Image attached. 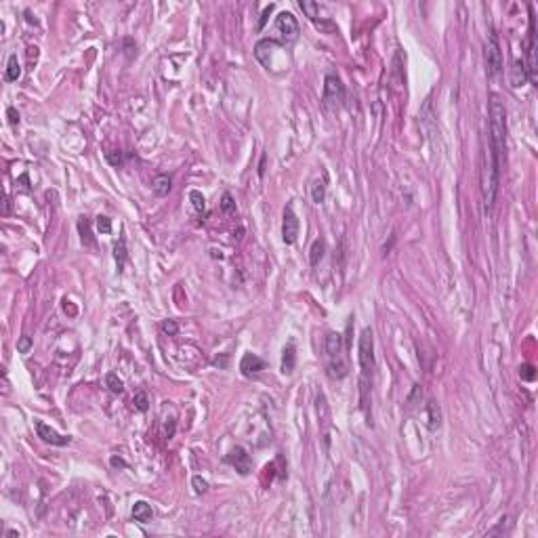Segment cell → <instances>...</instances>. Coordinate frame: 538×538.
<instances>
[{"label":"cell","mask_w":538,"mask_h":538,"mask_svg":"<svg viewBox=\"0 0 538 538\" xmlns=\"http://www.w3.org/2000/svg\"><path fill=\"white\" fill-rule=\"evenodd\" d=\"M488 114H490V151L494 162L501 168L507 151V111L499 95L490 97Z\"/></svg>","instance_id":"6da1fadb"},{"label":"cell","mask_w":538,"mask_h":538,"mask_svg":"<svg viewBox=\"0 0 538 538\" xmlns=\"http://www.w3.org/2000/svg\"><path fill=\"white\" fill-rule=\"evenodd\" d=\"M358 360L362 368V406H368V387H370V374L374 370V337L370 328H364L360 334L358 345Z\"/></svg>","instance_id":"7a4b0ae2"},{"label":"cell","mask_w":538,"mask_h":538,"mask_svg":"<svg viewBox=\"0 0 538 538\" xmlns=\"http://www.w3.org/2000/svg\"><path fill=\"white\" fill-rule=\"evenodd\" d=\"M326 360H328V374L332 379H343L349 372V364L345 358V347H343V334L330 332L326 337Z\"/></svg>","instance_id":"3957f363"},{"label":"cell","mask_w":538,"mask_h":538,"mask_svg":"<svg viewBox=\"0 0 538 538\" xmlns=\"http://www.w3.org/2000/svg\"><path fill=\"white\" fill-rule=\"evenodd\" d=\"M499 164L492 158V151L484 154V168H482V189H484V208L492 210L496 191H499Z\"/></svg>","instance_id":"277c9868"},{"label":"cell","mask_w":538,"mask_h":538,"mask_svg":"<svg viewBox=\"0 0 538 538\" xmlns=\"http://www.w3.org/2000/svg\"><path fill=\"white\" fill-rule=\"evenodd\" d=\"M322 101H324V107H326L328 111H339L343 107L345 86H343L339 76L328 74L326 78H324V95H322Z\"/></svg>","instance_id":"5b68a950"},{"label":"cell","mask_w":538,"mask_h":538,"mask_svg":"<svg viewBox=\"0 0 538 538\" xmlns=\"http://www.w3.org/2000/svg\"><path fill=\"white\" fill-rule=\"evenodd\" d=\"M276 29L282 38V44H292L299 38V23L294 19V15L288 11H284L276 17Z\"/></svg>","instance_id":"8992f818"},{"label":"cell","mask_w":538,"mask_h":538,"mask_svg":"<svg viewBox=\"0 0 538 538\" xmlns=\"http://www.w3.org/2000/svg\"><path fill=\"white\" fill-rule=\"evenodd\" d=\"M528 8H530V32H528V42H526V55H528L526 69H528V80L536 82V21H534L532 6Z\"/></svg>","instance_id":"52a82bcc"},{"label":"cell","mask_w":538,"mask_h":538,"mask_svg":"<svg viewBox=\"0 0 538 538\" xmlns=\"http://www.w3.org/2000/svg\"><path fill=\"white\" fill-rule=\"evenodd\" d=\"M486 63H488V74L496 76L503 69V53H501V44L499 38L492 32L488 42H486Z\"/></svg>","instance_id":"ba28073f"},{"label":"cell","mask_w":538,"mask_h":538,"mask_svg":"<svg viewBox=\"0 0 538 538\" xmlns=\"http://www.w3.org/2000/svg\"><path fill=\"white\" fill-rule=\"evenodd\" d=\"M297 238H299V217L294 215L292 204H288L282 215V240L286 244H294Z\"/></svg>","instance_id":"9c48e42d"},{"label":"cell","mask_w":538,"mask_h":538,"mask_svg":"<svg viewBox=\"0 0 538 538\" xmlns=\"http://www.w3.org/2000/svg\"><path fill=\"white\" fill-rule=\"evenodd\" d=\"M227 463L236 467V471L242 473V475H248L250 469H252V463H250V456L248 452L242 448V446H236L229 454H227Z\"/></svg>","instance_id":"30bf717a"},{"label":"cell","mask_w":538,"mask_h":538,"mask_svg":"<svg viewBox=\"0 0 538 538\" xmlns=\"http://www.w3.org/2000/svg\"><path fill=\"white\" fill-rule=\"evenodd\" d=\"M36 433H38L40 440L50 444V446H65V444H69V435H59L55 429H50L48 425L42 423V421L36 423Z\"/></svg>","instance_id":"8fae6325"},{"label":"cell","mask_w":538,"mask_h":538,"mask_svg":"<svg viewBox=\"0 0 538 538\" xmlns=\"http://www.w3.org/2000/svg\"><path fill=\"white\" fill-rule=\"evenodd\" d=\"M240 370H242L244 377H257L259 372L265 370V362L255 353H246L244 358H242V362H240Z\"/></svg>","instance_id":"7c38bea8"},{"label":"cell","mask_w":538,"mask_h":538,"mask_svg":"<svg viewBox=\"0 0 538 538\" xmlns=\"http://www.w3.org/2000/svg\"><path fill=\"white\" fill-rule=\"evenodd\" d=\"M278 44H280V42H278V40H273V38H263V40H259L257 46H255V57H257L265 67H269L271 48H276Z\"/></svg>","instance_id":"4fadbf2b"},{"label":"cell","mask_w":538,"mask_h":538,"mask_svg":"<svg viewBox=\"0 0 538 538\" xmlns=\"http://www.w3.org/2000/svg\"><path fill=\"white\" fill-rule=\"evenodd\" d=\"M528 80V69H526V61L524 59H515L513 69H511V86H524Z\"/></svg>","instance_id":"5bb4252c"},{"label":"cell","mask_w":538,"mask_h":538,"mask_svg":"<svg viewBox=\"0 0 538 538\" xmlns=\"http://www.w3.org/2000/svg\"><path fill=\"white\" fill-rule=\"evenodd\" d=\"M151 517H154V511H151V507L145 503V501H137L133 505V520L139 522V524H149L151 522Z\"/></svg>","instance_id":"9a60e30c"},{"label":"cell","mask_w":538,"mask_h":538,"mask_svg":"<svg viewBox=\"0 0 538 538\" xmlns=\"http://www.w3.org/2000/svg\"><path fill=\"white\" fill-rule=\"evenodd\" d=\"M294 362H297V353H294V345L288 343L284 347V355H282V372L290 374L294 370Z\"/></svg>","instance_id":"2e32d148"},{"label":"cell","mask_w":538,"mask_h":538,"mask_svg":"<svg viewBox=\"0 0 538 538\" xmlns=\"http://www.w3.org/2000/svg\"><path fill=\"white\" fill-rule=\"evenodd\" d=\"M19 76H21V65L17 61V55H8V61H6V80L8 82H17Z\"/></svg>","instance_id":"e0dca14e"},{"label":"cell","mask_w":538,"mask_h":538,"mask_svg":"<svg viewBox=\"0 0 538 538\" xmlns=\"http://www.w3.org/2000/svg\"><path fill=\"white\" fill-rule=\"evenodd\" d=\"M324 250H326V244H324L322 240H316L311 244V250H309V263L313 267L318 265V263L322 261V257H324Z\"/></svg>","instance_id":"ac0fdd59"},{"label":"cell","mask_w":538,"mask_h":538,"mask_svg":"<svg viewBox=\"0 0 538 538\" xmlns=\"http://www.w3.org/2000/svg\"><path fill=\"white\" fill-rule=\"evenodd\" d=\"M154 191H156V196H166L170 191V177L168 175H158L154 179Z\"/></svg>","instance_id":"d6986e66"},{"label":"cell","mask_w":538,"mask_h":538,"mask_svg":"<svg viewBox=\"0 0 538 538\" xmlns=\"http://www.w3.org/2000/svg\"><path fill=\"white\" fill-rule=\"evenodd\" d=\"M299 4H301V8H303V13H305V15H307V17L311 19V21L316 23V21H318V13H320V6H318L316 2H311V0H301Z\"/></svg>","instance_id":"ffe728a7"},{"label":"cell","mask_w":538,"mask_h":538,"mask_svg":"<svg viewBox=\"0 0 538 538\" xmlns=\"http://www.w3.org/2000/svg\"><path fill=\"white\" fill-rule=\"evenodd\" d=\"M324 198H326V185H324V181H316L311 187V200L316 204H322Z\"/></svg>","instance_id":"44dd1931"},{"label":"cell","mask_w":538,"mask_h":538,"mask_svg":"<svg viewBox=\"0 0 538 538\" xmlns=\"http://www.w3.org/2000/svg\"><path fill=\"white\" fill-rule=\"evenodd\" d=\"M114 255H116V261H118V269H122L124 267V261H126V240L124 238L118 240V244L114 248Z\"/></svg>","instance_id":"7402d4cb"},{"label":"cell","mask_w":538,"mask_h":538,"mask_svg":"<svg viewBox=\"0 0 538 538\" xmlns=\"http://www.w3.org/2000/svg\"><path fill=\"white\" fill-rule=\"evenodd\" d=\"M189 200H191V204H194L196 212H204V208H206V200H204V196H202L198 189H191V191H189Z\"/></svg>","instance_id":"603a6c76"},{"label":"cell","mask_w":538,"mask_h":538,"mask_svg":"<svg viewBox=\"0 0 538 538\" xmlns=\"http://www.w3.org/2000/svg\"><path fill=\"white\" fill-rule=\"evenodd\" d=\"M427 410H429V427L435 431L440 427V408H438V404L435 402H429Z\"/></svg>","instance_id":"cb8c5ba5"},{"label":"cell","mask_w":538,"mask_h":538,"mask_svg":"<svg viewBox=\"0 0 538 538\" xmlns=\"http://www.w3.org/2000/svg\"><path fill=\"white\" fill-rule=\"evenodd\" d=\"M105 381H107V387H109L111 391H114V393H122V391H124V383H122V381H120V379H118V374H114V372H109V374H107V379H105Z\"/></svg>","instance_id":"d4e9b609"},{"label":"cell","mask_w":538,"mask_h":538,"mask_svg":"<svg viewBox=\"0 0 538 538\" xmlns=\"http://www.w3.org/2000/svg\"><path fill=\"white\" fill-rule=\"evenodd\" d=\"M191 486H194V492L196 494H204L208 490V482L206 480H202L200 475H194V480H191Z\"/></svg>","instance_id":"484cf974"},{"label":"cell","mask_w":538,"mask_h":538,"mask_svg":"<svg viewBox=\"0 0 538 538\" xmlns=\"http://www.w3.org/2000/svg\"><path fill=\"white\" fill-rule=\"evenodd\" d=\"M133 404H135V408L139 410V412H145L147 410V395L143 393V391H139L137 395H135V400H133Z\"/></svg>","instance_id":"4316f807"},{"label":"cell","mask_w":538,"mask_h":538,"mask_svg":"<svg viewBox=\"0 0 538 538\" xmlns=\"http://www.w3.org/2000/svg\"><path fill=\"white\" fill-rule=\"evenodd\" d=\"M97 229H99L101 233H109V231H111V221H109L107 217H103V215H99V217H97Z\"/></svg>","instance_id":"83f0119b"},{"label":"cell","mask_w":538,"mask_h":538,"mask_svg":"<svg viewBox=\"0 0 538 538\" xmlns=\"http://www.w3.org/2000/svg\"><path fill=\"white\" fill-rule=\"evenodd\" d=\"M162 330H164L166 334H170V337H175V334L179 332V326H177L175 320H164L162 322Z\"/></svg>","instance_id":"f1b7e54d"},{"label":"cell","mask_w":538,"mask_h":538,"mask_svg":"<svg viewBox=\"0 0 538 538\" xmlns=\"http://www.w3.org/2000/svg\"><path fill=\"white\" fill-rule=\"evenodd\" d=\"M32 345L34 343H32V339H29V337H21V339L17 341V351L19 353H27L29 349H32Z\"/></svg>","instance_id":"f546056e"},{"label":"cell","mask_w":538,"mask_h":538,"mask_svg":"<svg viewBox=\"0 0 538 538\" xmlns=\"http://www.w3.org/2000/svg\"><path fill=\"white\" fill-rule=\"evenodd\" d=\"M221 208L225 210V212H233V210H236V204H233V200H231V196H229V194H223Z\"/></svg>","instance_id":"4dcf8cb0"},{"label":"cell","mask_w":538,"mask_h":538,"mask_svg":"<svg viewBox=\"0 0 538 538\" xmlns=\"http://www.w3.org/2000/svg\"><path fill=\"white\" fill-rule=\"evenodd\" d=\"M522 379L524 381H534V366H530V364L522 366Z\"/></svg>","instance_id":"1f68e13d"},{"label":"cell","mask_w":538,"mask_h":538,"mask_svg":"<svg viewBox=\"0 0 538 538\" xmlns=\"http://www.w3.org/2000/svg\"><path fill=\"white\" fill-rule=\"evenodd\" d=\"M271 11H273V4H269L265 11H263V15H261V21H259V29H263L265 27V23H267V19H269V15H271Z\"/></svg>","instance_id":"d6a6232c"},{"label":"cell","mask_w":538,"mask_h":538,"mask_svg":"<svg viewBox=\"0 0 538 538\" xmlns=\"http://www.w3.org/2000/svg\"><path fill=\"white\" fill-rule=\"evenodd\" d=\"M6 114H8V122H11L13 126L19 124V114L15 111V107H8V109H6Z\"/></svg>","instance_id":"836d02e7"},{"label":"cell","mask_w":538,"mask_h":538,"mask_svg":"<svg viewBox=\"0 0 538 538\" xmlns=\"http://www.w3.org/2000/svg\"><path fill=\"white\" fill-rule=\"evenodd\" d=\"M227 355H223V358H215V366H219V368H227Z\"/></svg>","instance_id":"e575fe53"},{"label":"cell","mask_w":538,"mask_h":538,"mask_svg":"<svg viewBox=\"0 0 538 538\" xmlns=\"http://www.w3.org/2000/svg\"><path fill=\"white\" fill-rule=\"evenodd\" d=\"M107 160L111 164H120V154H107Z\"/></svg>","instance_id":"d590c367"},{"label":"cell","mask_w":538,"mask_h":538,"mask_svg":"<svg viewBox=\"0 0 538 538\" xmlns=\"http://www.w3.org/2000/svg\"><path fill=\"white\" fill-rule=\"evenodd\" d=\"M6 536H19L17 530H6Z\"/></svg>","instance_id":"8d00e7d4"}]
</instances>
